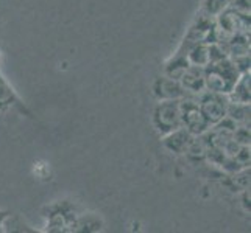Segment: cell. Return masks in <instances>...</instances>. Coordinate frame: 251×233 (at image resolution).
<instances>
[{"instance_id": "7a4b0ae2", "label": "cell", "mask_w": 251, "mask_h": 233, "mask_svg": "<svg viewBox=\"0 0 251 233\" xmlns=\"http://www.w3.org/2000/svg\"><path fill=\"white\" fill-rule=\"evenodd\" d=\"M203 112H204V115L212 120V122H215V120H220L225 114V109L223 106L220 105L219 101H211V100H207L204 101V105H203Z\"/></svg>"}, {"instance_id": "6da1fadb", "label": "cell", "mask_w": 251, "mask_h": 233, "mask_svg": "<svg viewBox=\"0 0 251 233\" xmlns=\"http://www.w3.org/2000/svg\"><path fill=\"white\" fill-rule=\"evenodd\" d=\"M186 123L192 131H201L203 123H204V115L203 112L198 110V107H192L190 110H186Z\"/></svg>"}]
</instances>
